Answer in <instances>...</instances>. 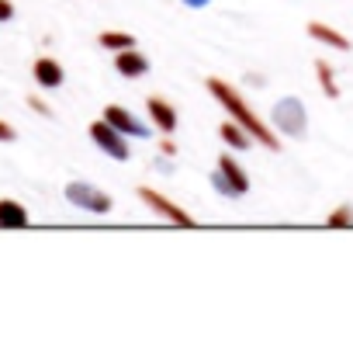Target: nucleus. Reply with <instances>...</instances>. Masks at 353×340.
Here are the masks:
<instances>
[{
  "mask_svg": "<svg viewBox=\"0 0 353 340\" xmlns=\"http://www.w3.org/2000/svg\"><path fill=\"white\" fill-rule=\"evenodd\" d=\"M208 91H212V97H215V101H222V108H225V111H229V115H232V118H236V122L253 135V139H260V142H263V146H270V149H281V146H277V139H274V132H270V129L253 115V108H250V104H246V101H243V97L225 84V80L208 77Z\"/></svg>",
  "mask_w": 353,
  "mask_h": 340,
  "instance_id": "nucleus-1",
  "label": "nucleus"
},
{
  "mask_svg": "<svg viewBox=\"0 0 353 340\" xmlns=\"http://www.w3.org/2000/svg\"><path fill=\"white\" fill-rule=\"evenodd\" d=\"M270 118H274V125H277V129H281L284 135H291V139H301V135L308 132L305 104H301L298 97H281V101L274 104Z\"/></svg>",
  "mask_w": 353,
  "mask_h": 340,
  "instance_id": "nucleus-2",
  "label": "nucleus"
},
{
  "mask_svg": "<svg viewBox=\"0 0 353 340\" xmlns=\"http://www.w3.org/2000/svg\"><path fill=\"white\" fill-rule=\"evenodd\" d=\"M212 185H215V191H222V195H229V198H239V195L250 191V181H246V174H243V167H239L232 156H222V160H219V170L212 174Z\"/></svg>",
  "mask_w": 353,
  "mask_h": 340,
  "instance_id": "nucleus-3",
  "label": "nucleus"
},
{
  "mask_svg": "<svg viewBox=\"0 0 353 340\" xmlns=\"http://www.w3.org/2000/svg\"><path fill=\"white\" fill-rule=\"evenodd\" d=\"M66 202H73L77 209L97 212V216L111 212V195L101 191V188H94V185H87V181H70L66 185Z\"/></svg>",
  "mask_w": 353,
  "mask_h": 340,
  "instance_id": "nucleus-4",
  "label": "nucleus"
},
{
  "mask_svg": "<svg viewBox=\"0 0 353 340\" xmlns=\"http://www.w3.org/2000/svg\"><path fill=\"white\" fill-rule=\"evenodd\" d=\"M139 198H142L156 216H163V219L173 223V226H194V216H188L181 205H173L166 195H159V191H152V188H139Z\"/></svg>",
  "mask_w": 353,
  "mask_h": 340,
  "instance_id": "nucleus-5",
  "label": "nucleus"
},
{
  "mask_svg": "<svg viewBox=\"0 0 353 340\" xmlns=\"http://www.w3.org/2000/svg\"><path fill=\"white\" fill-rule=\"evenodd\" d=\"M90 139H94V142H97V146H101L108 156H114V160H128V156H132V149H128L125 135H121V132H118L111 122H104V118L90 125Z\"/></svg>",
  "mask_w": 353,
  "mask_h": 340,
  "instance_id": "nucleus-6",
  "label": "nucleus"
},
{
  "mask_svg": "<svg viewBox=\"0 0 353 340\" xmlns=\"http://www.w3.org/2000/svg\"><path fill=\"white\" fill-rule=\"evenodd\" d=\"M104 122H111L121 135H132V139H149V125H142L128 108H121V104H108L104 108Z\"/></svg>",
  "mask_w": 353,
  "mask_h": 340,
  "instance_id": "nucleus-7",
  "label": "nucleus"
},
{
  "mask_svg": "<svg viewBox=\"0 0 353 340\" xmlns=\"http://www.w3.org/2000/svg\"><path fill=\"white\" fill-rule=\"evenodd\" d=\"M114 66H118L121 77H142V73H149V59L142 53H135V49H121L118 59H114Z\"/></svg>",
  "mask_w": 353,
  "mask_h": 340,
  "instance_id": "nucleus-8",
  "label": "nucleus"
},
{
  "mask_svg": "<svg viewBox=\"0 0 353 340\" xmlns=\"http://www.w3.org/2000/svg\"><path fill=\"white\" fill-rule=\"evenodd\" d=\"M25 226H28V212L21 202H11V198L0 202V229H25Z\"/></svg>",
  "mask_w": 353,
  "mask_h": 340,
  "instance_id": "nucleus-9",
  "label": "nucleus"
},
{
  "mask_svg": "<svg viewBox=\"0 0 353 340\" xmlns=\"http://www.w3.org/2000/svg\"><path fill=\"white\" fill-rule=\"evenodd\" d=\"M308 35H312L315 42H325V46L339 49V53H346V49H350V39H343L336 28H329V25H322V21H308Z\"/></svg>",
  "mask_w": 353,
  "mask_h": 340,
  "instance_id": "nucleus-10",
  "label": "nucleus"
},
{
  "mask_svg": "<svg viewBox=\"0 0 353 340\" xmlns=\"http://www.w3.org/2000/svg\"><path fill=\"white\" fill-rule=\"evenodd\" d=\"M35 80L46 87V91H52V87H59L63 84V66L56 63V59H35Z\"/></svg>",
  "mask_w": 353,
  "mask_h": 340,
  "instance_id": "nucleus-11",
  "label": "nucleus"
},
{
  "mask_svg": "<svg viewBox=\"0 0 353 340\" xmlns=\"http://www.w3.org/2000/svg\"><path fill=\"white\" fill-rule=\"evenodd\" d=\"M145 108H149V115L156 118V125H159L163 132H173V129H176V111H173V104H166L163 97H149Z\"/></svg>",
  "mask_w": 353,
  "mask_h": 340,
  "instance_id": "nucleus-12",
  "label": "nucleus"
},
{
  "mask_svg": "<svg viewBox=\"0 0 353 340\" xmlns=\"http://www.w3.org/2000/svg\"><path fill=\"white\" fill-rule=\"evenodd\" d=\"M222 139H225L229 146H236V149H250V139H253V135L236 122V125H222Z\"/></svg>",
  "mask_w": 353,
  "mask_h": 340,
  "instance_id": "nucleus-13",
  "label": "nucleus"
},
{
  "mask_svg": "<svg viewBox=\"0 0 353 340\" xmlns=\"http://www.w3.org/2000/svg\"><path fill=\"white\" fill-rule=\"evenodd\" d=\"M101 46H104V49L121 53V49H135V39H132V35H125V32H104V35H101Z\"/></svg>",
  "mask_w": 353,
  "mask_h": 340,
  "instance_id": "nucleus-14",
  "label": "nucleus"
},
{
  "mask_svg": "<svg viewBox=\"0 0 353 340\" xmlns=\"http://www.w3.org/2000/svg\"><path fill=\"white\" fill-rule=\"evenodd\" d=\"M315 73H319V80H322V87H325V94L329 97H339V87H336V80H332V70H329V63H315Z\"/></svg>",
  "mask_w": 353,
  "mask_h": 340,
  "instance_id": "nucleus-15",
  "label": "nucleus"
},
{
  "mask_svg": "<svg viewBox=\"0 0 353 340\" xmlns=\"http://www.w3.org/2000/svg\"><path fill=\"white\" fill-rule=\"evenodd\" d=\"M350 223H353V209H350V205H343V209H336V212L329 216V226H332V229L350 226Z\"/></svg>",
  "mask_w": 353,
  "mask_h": 340,
  "instance_id": "nucleus-16",
  "label": "nucleus"
},
{
  "mask_svg": "<svg viewBox=\"0 0 353 340\" xmlns=\"http://www.w3.org/2000/svg\"><path fill=\"white\" fill-rule=\"evenodd\" d=\"M14 18V4L11 0H0V21H11Z\"/></svg>",
  "mask_w": 353,
  "mask_h": 340,
  "instance_id": "nucleus-17",
  "label": "nucleus"
},
{
  "mask_svg": "<svg viewBox=\"0 0 353 340\" xmlns=\"http://www.w3.org/2000/svg\"><path fill=\"white\" fill-rule=\"evenodd\" d=\"M14 135H18V132H14V129H11L8 122H0V142H11Z\"/></svg>",
  "mask_w": 353,
  "mask_h": 340,
  "instance_id": "nucleus-18",
  "label": "nucleus"
},
{
  "mask_svg": "<svg viewBox=\"0 0 353 340\" xmlns=\"http://www.w3.org/2000/svg\"><path fill=\"white\" fill-rule=\"evenodd\" d=\"M184 4H188V8H205L208 0H184Z\"/></svg>",
  "mask_w": 353,
  "mask_h": 340,
  "instance_id": "nucleus-19",
  "label": "nucleus"
}]
</instances>
